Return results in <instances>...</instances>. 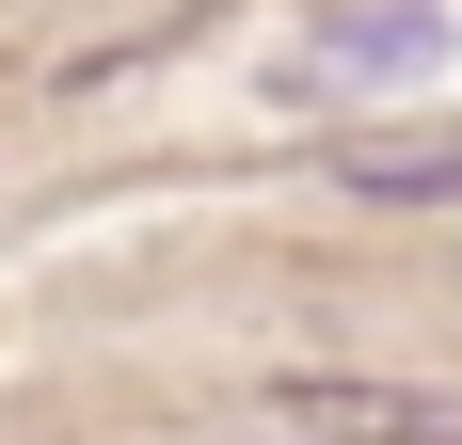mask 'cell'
<instances>
[{
	"label": "cell",
	"instance_id": "1",
	"mask_svg": "<svg viewBox=\"0 0 462 445\" xmlns=\"http://www.w3.org/2000/svg\"><path fill=\"white\" fill-rule=\"evenodd\" d=\"M462 64V16L447 0H367V16H319V32L272 64L287 112H351V95H430Z\"/></svg>",
	"mask_w": 462,
	"mask_h": 445
},
{
	"label": "cell",
	"instance_id": "2",
	"mask_svg": "<svg viewBox=\"0 0 462 445\" xmlns=\"http://www.w3.org/2000/svg\"><path fill=\"white\" fill-rule=\"evenodd\" d=\"M272 430H303V445H462V382H272Z\"/></svg>",
	"mask_w": 462,
	"mask_h": 445
},
{
	"label": "cell",
	"instance_id": "3",
	"mask_svg": "<svg viewBox=\"0 0 462 445\" xmlns=\"http://www.w3.org/2000/svg\"><path fill=\"white\" fill-rule=\"evenodd\" d=\"M335 191H367V207H462V128L447 143H415V128L335 143Z\"/></svg>",
	"mask_w": 462,
	"mask_h": 445
}]
</instances>
